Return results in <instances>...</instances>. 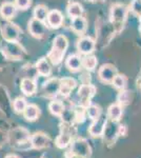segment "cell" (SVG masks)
<instances>
[{"instance_id":"6da1fadb","label":"cell","mask_w":141,"mask_h":158,"mask_svg":"<svg viewBox=\"0 0 141 158\" xmlns=\"http://www.w3.org/2000/svg\"><path fill=\"white\" fill-rule=\"evenodd\" d=\"M68 47V38L64 35H58L55 37L53 41L52 49L48 54V59L51 61V63L54 65H57L62 61L66 50Z\"/></svg>"},{"instance_id":"7a4b0ae2","label":"cell","mask_w":141,"mask_h":158,"mask_svg":"<svg viewBox=\"0 0 141 158\" xmlns=\"http://www.w3.org/2000/svg\"><path fill=\"white\" fill-rule=\"evenodd\" d=\"M1 52L4 57L9 60H20L23 58L25 51L21 44L17 41H6L1 45Z\"/></svg>"},{"instance_id":"3957f363","label":"cell","mask_w":141,"mask_h":158,"mask_svg":"<svg viewBox=\"0 0 141 158\" xmlns=\"http://www.w3.org/2000/svg\"><path fill=\"white\" fill-rule=\"evenodd\" d=\"M0 32L3 40L6 41H17L21 34V30L18 25L4 21L0 23Z\"/></svg>"},{"instance_id":"277c9868","label":"cell","mask_w":141,"mask_h":158,"mask_svg":"<svg viewBox=\"0 0 141 158\" xmlns=\"http://www.w3.org/2000/svg\"><path fill=\"white\" fill-rule=\"evenodd\" d=\"M107 122H109V118L107 115H101L98 119L93 120L91 123V126L89 127V133L93 138H100V137H103L104 131L107 126Z\"/></svg>"},{"instance_id":"5b68a950","label":"cell","mask_w":141,"mask_h":158,"mask_svg":"<svg viewBox=\"0 0 141 158\" xmlns=\"http://www.w3.org/2000/svg\"><path fill=\"white\" fill-rule=\"evenodd\" d=\"M71 153L76 155H80L82 157L89 158L92 154V149L89 142L83 138H78L72 141L71 143Z\"/></svg>"},{"instance_id":"8992f818","label":"cell","mask_w":141,"mask_h":158,"mask_svg":"<svg viewBox=\"0 0 141 158\" xmlns=\"http://www.w3.org/2000/svg\"><path fill=\"white\" fill-rule=\"evenodd\" d=\"M96 86L93 85H82L78 90V97L80 99V106L88 108L91 106V99L96 94Z\"/></svg>"},{"instance_id":"52a82bcc","label":"cell","mask_w":141,"mask_h":158,"mask_svg":"<svg viewBox=\"0 0 141 158\" xmlns=\"http://www.w3.org/2000/svg\"><path fill=\"white\" fill-rule=\"evenodd\" d=\"M118 74L117 69L115 68V65L106 63V64L101 65V68L98 71V77L100 81L103 83H112L114 78L116 77Z\"/></svg>"},{"instance_id":"ba28073f","label":"cell","mask_w":141,"mask_h":158,"mask_svg":"<svg viewBox=\"0 0 141 158\" xmlns=\"http://www.w3.org/2000/svg\"><path fill=\"white\" fill-rule=\"evenodd\" d=\"M10 140L15 146H21L23 143H31V137L27 130L15 129L9 135Z\"/></svg>"},{"instance_id":"9c48e42d","label":"cell","mask_w":141,"mask_h":158,"mask_svg":"<svg viewBox=\"0 0 141 158\" xmlns=\"http://www.w3.org/2000/svg\"><path fill=\"white\" fill-rule=\"evenodd\" d=\"M51 139L47 134L37 132L31 136V147L36 150H42L50 146Z\"/></svg>"},{"instance_id":"30bf717a","label":"cell","mask_w":141,"mask_h":158,"mask_svg":"<svg viewBox=\"0 0 141 158\" xmlns=\"http://www.w3.org/2000/svg\"><path fill=\"white\" fill-rule=\"evenodd\" d=\"M29 32L33 37L42 38L47 32V27L43 21H40L36 18H32L29 22Z\"/></svg>"},{"instance_id":"8fae6325","label":"cell","mask_w":141,"mask_h":158,"mask_svg":"<svg viewBox=\"0 0 141 158\" xmlns=\"http://www.w3.org/2000/svg\"><path fill=\"white\" fill-rule=\"evenodd\" d=\"M126 17V7L123 4H114L111 9V21L114 23L123 22Z\"/></svg>"},{"instance_id":"7c38bea8","label":"cell","mask_w":141,"mask_h":158,"mask_svg":"<svg viewBox=\"0 0 141 158\" xmlns=\"http://www.w3.org/2000/svg\"><path fill=\"white\" fill-rule=\"evenodd\" d=\"M77 49H78L79 53H81V54L89 55L95 49V41L89 36L81 37L78 40V42H77Z\"/></svg>"},{"instance_id":"4fadbf2b","label":"cell","mask_w":141,"mask_h":158,"mask_svg":"<svg viewBox=\"0 0 141 158\" xmlns=\"http://www.w3.org/2000/svg\"><path fill=\"white\" fill-rule=\"evenodd\" d=\"M47 22L52 29H59L63 23L62 13L58 10H53V11L48 12Z\"/></svg>"},{"instance_id":"5bb4252c","label":"cell","mask_w":141,"mask_h":158,"mask_svg":"<svg viewBox=\"0 0 141 158\" xmlns=\"http://www.w3.org/2000/svg\"><path fill=\"white\" fill-rule=\"evenodd\" d=\"M122 114H123V106H120L119 103H113L107 108L106 115L110 121H114V122L120 121Z\"/></svg>"},{"instance_id":"9a60e30c","label":"cell","mask_w":141,"mask_h":158,"mask_svg":"<svg viewBox=\"0 0 141 158\" xmlns=\"http://www.w3.org/2000/svg\"><path fill=\"white\" fill-rule=\"evenodd\" d=\"M77 82L74 78H62L60 79V90H59V93L62 96H68L71 94V92L76 88Z\"/></svg>"},{"instance_id":"2e32d148","label":"cell","mask_w":141,"mask_h":158,"mask_svg":"<svg viewBox=\"0 0 141 158\" xmlns=\"http://www.w3.org/2000/svg\"><path fill=\"white\" fill-rule=\"evenodd\" d=\"M17 6L15 3H11V2H4L0 6V15L3 19L10 20L16 15Z\"/></svg>"},{"instance_id":"e0dca14e","label":"cell","mask_w":141,"mask_h":158,"mask_svg":"<svg viewBox=\"0 0 141 158\" xmlns=\"http://www.w3.org/2000/svg\"><path fill=\"white\" fill-rule=\"evenodd\" d=\"M22 93L25 96H32L34 95L37 91V85H36L35 81L32 80L31 78H23L21 80V85H20Z\"/></svg>"},{"instance_id":"ac0fdd59","label":"cell","mask_w":141,"mask_h":158,"mask_svg":"<svg viewBox=\"0 0 141 158\" xmlns=\"http://www.w3.org/2000/svg\"><path fill=\"white\" fill-rule=\"evenodd\" d=\"M86 27H88V21L84 17L80 16V17H76V18L72 19V30L78 35L83 34L86 31Z\"/></svg>"},{"instance_id":"d6986e66","label":"cell","mask_w":141,"mask_h":158,"mask_svg":"<svg viewBox=\"0 0 141 158\" xmlns=\"http://www.w3.org/2000/svg\"><path fill=\"white\" fill-rule=\"evenodd\" d=\"M65 65L71 72H78L82 68V58L78 55H71L65 61Z\"/></svg>"},{"instance_id":"ffe728a7","label":"cell","mask_w":141,"mask_h":158,"mask_svg":"<svg viewBox=\"0 0 141 158\" xmlns=\"http://www.w3.org/2000/svg\"><path fill=\"white\" fill-rule=\"evenodd\" d=\"M44 91L47 92V96H55L59 93L60 90V79H51L44 83L43 86Z\"/></svg>"},{"instance_id":"44dd1931","label":"cell","mask_w":141,"mask_h":158,"mask_svg":"<svg viewBox=\"0 0 141 158\" xmlns=\"http://www.w3.org/2000/svg\"><path fill=\"white\" fill-rule=\"evenodd\" d=\"M39 114H40L39 108H38L36 104H33V103L27 104L23 112L24 118L29 121H35L36 119L39 117Z\"/></svg>"},{"instance_id":"7402d4cb","label":"cell","mask_w":141,"mask_h":158,"mask_svg":"<svg viewBox=\"0 0 141 158\" xmlns=\"http://www.w3.org/2000/svg\"><path fill=\"white\" fill-rule=\"evenodd\" d=\"M64 104L59 100H53L48 104V110L54 116L62 117L64 114Z\"/></svg>"},{"instance_id":"603a6c76","label":"cell","mask_w":141,"mask_h":158,"mask_svg":"<svg viewBox=\"0 0 141 158\" xmlns=\"http://www.w3.org/2000/svg\"><path fill=\"white\" fill-rule=\"evenodd\" d=\"M36 70H37L39 75L47 77V76L51 74V65L45 58H41V59H39L37 61V63H36Z\"/></svg>"},{"instance_id":"cb8c5ba5","label":"cell","mask_w":141,"mask_h":158,"mask_svg":"<svg viewBox=\"0 0 141 158\" xmlns=\"http://www.w3.org/2000/svg\"><path fill=\"white\" fill-rule=\"evenodd\" d=\"M68 14L72 19L76 18V17H80L82 16L83 13V7L80 3L78 2H71L68 6Z\"/></svg>"},{"instance_id":"d4e9b609","label":"cell","mask_w":141,"mask_h":158,"mask_svg":"<svg viewBox=\"0 0 141 158\" xmlns=\"http://www.w3.org/2000/svg\"><path fill=\"white\" fill-rule=\"evenodd\" d=\"M112 85H114L115 89H117L118 91H123L126 88L127 85V78L125 75H122V74H117L116 77L114 78Z\"/></svg>"},{"instance_id":"484cf974","label":"cell","mask_w":141,"mask_h":158,"mask_svg":"<svg viewBox=\"0 0 141 158\" xmlns=\"http://www.w3.org/2000/svg\"><path fill=\"white\" fill-rule=\"evenodd\" d=\"M86 116H88V114H86V108H84V106L79 104V106H77L74 109V120L77 123H82L85 120Z\"/></svg>"},{"instance_id":"4316f807","label":"cell","mask_w":141,"mask_h":158,"mask_svg":"<svg viewBox=\"0 0 141 158\" xmlns=\"http://www.w3.org/2000/svg\"><path fill=\"white\" fill-rule=\"evenodd\" d=\"M86 114H88V117L91 119L92 121L98 119L100 116L102 115V110L99 106H96V104H91L86 108Z\"/></svg>"},{"instance_id":"83f0119b","label":"cell","mask_w":141,"mask_h":158,"mask_svg":"<svg viewBox=\"0 0 141 158\" xmlns=\"http://www.w3.org/2000/svg\"><path fill=\"white\" fill-rule=\"evenodd\" d=\"M48 10L45 6L40 4V6H37L34 9V18L40 20V21L44 22L48 18Z\"/></svg>"},{"instance_id":"f1b7e54d","label":"cell","mask_w":141,"mask_h":158,"mask_svg":"<svg viewBox=\"0 0 141 158\" xmlns=\"http://www.w3.org/2000/svg\"><path fill=\"white\" fill-rule=\"evenodd\" d=\"M97 61L95 56H85L84 58H82V67L88 71H94L95 68L97 67Z\"/></svg>"},{"instance_id":"f546056e","label":"cell","mask_w":141,"mask_h":158,"mask_svg":"<svg viewBox=\"0 0 141 158\" xmlns=\"http://www.w3.org/2000/svg\"><path fill=\"white\" fill-rule=\"evenodd\" d=\"M27 106V100H25L23 97H17L13 101V109H14V111L18 114H21V113L23 114Z\"/></svg>"},{"instance_id":"4dcf8cb0","label":"cell","mask_w":141,"mask_h":158,"mask_svg":"<svg viewBox=\"0 0 141 158\" xmlns=\"http://www.w3.org/2000/svg\"><path fill=\"white\" fill-rule=\"evenodd\" d=\"M130 102H131V92L126 90L119 91V94L117 96V103H119L122 106H129Z\"/></svg>"},{"instance_id":"1f68e13d","label":"cell","mask_w":141,"mask_h":158,"mask_svg":"<svg viewBox=\"0 0 141 158\" xmlns=\"http://www.w3.org/2000/svg\"><path fill=\"white\" fill-rule=\"evenodd\" d=\"M131 11L136 16H141V0H134L131 4Z\"/></svg>"},{"instance_id":"d6a6232c","label":"cell","mask_w":141,"mask_h":158,"mask_svg":"<svg viewBox=\"0 0 141 158\" xmlns=\"http://www.w3.org/2000/svg\"><path fill=\"white\" fill-rule=\"evenodd\" d=\"M15 6H17V9L27 10L31 6V0H15Z\"/></svg>"},{"instance_id":"836d02e7","label":"cell","mask_w":141,"mask_h":158,"mask_svg":"<svg viewBox=\"0 0 141 158\" xmlns=\"http://www.w3.org/2000/svg\"><path fill=\"white\" fill-rule=\"evenodd\" d=\"M127 129L124 124H119L118 126V136H126Z\"/></svg>"},{"instance_id":"e575fe53","label":"cell","mask_w":141,"mask_h":158,"mask_svg":"<svg viewBox=\"0 0 141 158\" xmlns=\"http://www.w3.org/2000/svg\"><path fill=\"white\" fill-rule=\"evenodd\" d=\"M66 158H85V157H82V156H80V155H76V154H73V153L68 152V154H66Z\"/></svg>"},{"instance_id":"d590c367","label":"cell","mask_w":141,"mask_h":158,"mask_svg":"<svg viewBox=\"0 0 141 158\" xmlns=\"http://www.w3.org/2000/svg\"><path fill=\"white\" fill-rule=\"evenodd\" d=\"M6 158H20V157L16 154H10V155H6Z\"/></svg>"},{"instance_id":"8d00e7d4","label":"cell","mask_w":141,"mask_h":158,"mask_svg":"<svg viewBox=\"0 0 141 158\" xmlns=\"http://www.w3.org/2000/svg\"><path fill=\"white\" fill-rule=\"evenodd\" d=\"M140 27H141V16H140Z\"/></svg>"},{"instance_id":"74e56055","label":"cell","mask_w":141,"mask_h":158,"mask_svg":"<svg viewBox=\"0 0 141 158\" xmlns=\"http://www.w3.org/2000/svg\"><path fill=\"white\" fill-rule=\"evenodd\" d=\"M89 1H95V0H89Z\"/></svg>"},{"instance_id":"f35d334b","label":"cell","mask_w":141,"mask_h":158,"mask_svg":"<svg viewBox=\"0 0 141 158\" xmlns=\"http://www.w3.org/2000/svg\"><path fill=\"white\" fill-rule=\"evenodd\" d=\"M140 32H141V27H140Z\"/></svg>"}]
</instances>
